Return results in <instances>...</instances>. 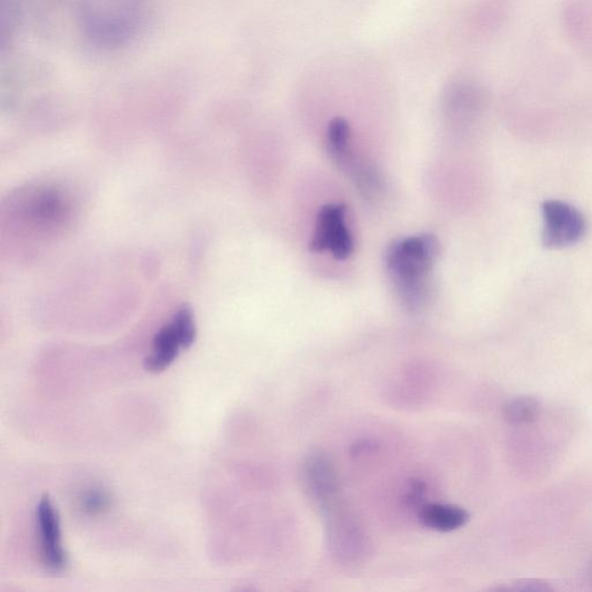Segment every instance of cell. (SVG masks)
I'll return each mask as SVG.
<instances>
[{
	"mask_svg": "<svg viewBox=\"0 0 592 592\" xmlns=\"http://www.w3.org/2000/svg\"><path fill=\"white\" fill-rule=\"evenodd\" d=\"M469 514L459 505L432 503L422 506L419 513L420 523L439 532L455 531L469 521Z\"/></svg>",
	"mask_w": 592,
	"mask_h": 592,
	"instance_id": "8",
	"label": "cell"
},
{
	"mask_svg": "<svg viewBox=\"0 0 592 592\" xmlns=\"http://www.w3.org/2000/svg\"><path fill=\"white\" fill-rule=\"evenodd\" d=\"M195 333L192 309L183 305L154 335L146 360V370L150 373L165 371L177 360L181 350H187L194 343Z\"/></svg>",
	"mask_w": 592,
	"mask_h": 592,
	"instance_id": "3",
	"label": "cell"
},
{
	"mask_svg": "<svg viewBox=\"0 0 592 592\" xmlns=\"http://www.w3.org/2000/svg\"><path fill=\"white\" fill-rule=\"evenodd\" d=\"M503 418L512 425H528L538 420L541 405L532 398L515 399L503 407Z\"/></svg>",
	"mask_w": 592,
	"mask_h": 592,
	"instance_id": "10",
	"label": "cell"
},
{
	"mask_svg": "<svg viewBox=\"0 0 592 592\" xmlns=\"http://www.w3.org/2000/svg\"><path fill=\"white\" fill-rule=\"evenodd\" d=\"M543 242L545 247L561 249L578 243L585 234L583 215L574 207L560 201L543 204Z\"/></svg>",
	"mask_w": 592,
	"mask_h": 592,
	"instance_id": "5",
	"label": "cell"
},
{
	"mask_svg": "<svg viewBox=\"0 0 592 592\" xmlns=\"http://www.w3.org/2000/svg\"><path fill=\"white\" fill-rule=\"evenodd\" d=\"M305 491L322 511L330 513L340 500V479L332 463L322 455L310 456L303 466Z\"/></svg>",
	"mask_w": 592,
	"mask_h": 592,
	"instance_id": "7",
	"label": "cell"
},
{
	"mask_svg": "<svg viewBox=\"0 0 592 592\" xmlns=\"http://www.w3.org/2000/svg\"><path fill=\"white\" fill-rule=\"evenodd\" d=\"M345 212L347 209L342 204H328L320 210L310 250L313 252L329 250L332 257L340 261L351 257L353 240L345 221Z\"/></svg>",
	"mask_w": 592,
	"mask_h": 592,
	"instance_id": "4",
	"label": "cell"
},
{
	"mask_svg": "<svg viewBox=\"0 0 592 592\" xmlns=\"http://www.w3.org/2000/svg\"><path fill=\"white\" fill-rule=\"evenodd\" d=\"M79 503L80 510L84 514L96 516L103 514L110 509L111 498L106 491L101 489H93L84 493Z\"/></svg>",
	"mask_w": 592,
	"mask_h": 592,
	"instance_id": "11",
	"label": "cell"
},
{
	"mask_svg": "<svg viewBox=\"0 0 592 592\" xmlns=\"http://www.w3.org/2000/svg\"><path fill=\"white\" fill-rule=\"evenodd\" d=\"M37 526L43 568L52 574L63 573L68 556L62 544L60 518L48 495L42 496L37 506Z\"/></svg>",
	"mask_w": 592,
	"mask_h": 592,
	"instance_id": "6",
	"label": "cell"
},
{
	"mask_svg": "<svg viewBox=\"0 0 592 592\" xmlns=\"http://www.w3.org/2000/svg\"><path fill=\"white\" fill-rule=\"evenodd\" d=\"M328 152L333 162L342 169L353 157L350 126L344 119H334L330 123L328 129Z\"/></svg>",
	"mask_w": 592,
	"mask_h": 592,
	"instance_id": "9",
	"label": "cell"
},
{
	"mask_svg": "<svg viewBox=\"0 0 592 592\" xmlns=\"http://www.w3.org/2000/svg\"><path fill=\"white\" fill-rule=\"evenodd\" d=\"M439 241L422 234L394 241L387 250L385 264L403 305L419 312L429 301L431 273L439 257Z\"/></svg>",
	"mask_w": 592,
	"mask_h": 592,
	"instance_id": "1",
	"label": "cell"
},
{
	"mask_svg": "<svg viewBox=\"0 0 592 592\" xmlns=\"http://www.w3.org/2000/svg\"><path fill=\"white\" fill-rule=\"evenodd\" d=\"M143 12V0H87L82 20L93 40L116 46L132 37Z\"/></svg>",
	"mask_w": 592,
	"mask_h": 592,
	"instance_id": "2",
	"label": "cell"
}]
</instances>
